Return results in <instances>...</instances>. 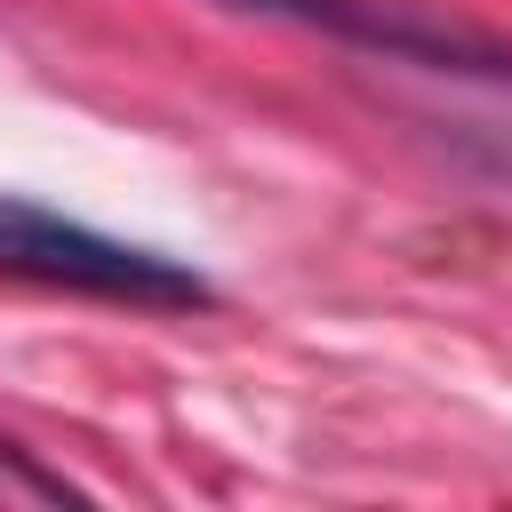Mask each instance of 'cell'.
Returning a JSON list of instances; mask_svg holds the SVG:
<instances>
[{"mask_svg": "<svg viewBox=\"0 0 512 512\" xmlns=\"http://www.w3.org/2000/svg\"><path fill=\"white\" fill-rule=\"evenodd\" d=\"M0 280H32V288H72V296H104V304H136V312H192L216 304V288L160 256L136 248L120 232H96L32 192H0Z\"/></svg>", "mask_w": 512, "mask_h": 512, "instance_id": "6da1fadb", "label": "cell"}, {"mask_svg": "<svg viewBox=\"0 0 512 512\" xmlns=\"http://www.w3.org/2000/svg\"><path fill=\"white\" fill-rule=\"evenodd\" d=\"M224 8L280 16L296 32H320V40L392 56V64H424V72H488V80L512 72V40L456 24V16H432V8H408V0H224Z\"/></svg>", "mask_w": 512, "mask_h": 512, "instance_id": "7a4b0ae2", "label": "cell"}]
</instances>
